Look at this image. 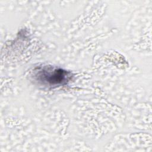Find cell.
Instances as JSON below:
<instances>
[{"label":"cell","mask_w":152,"mask_h":152,"mask_svg":"<svg viewBox=\"0 0 152 152\" xmlns=\"http://www.w3.org/2000/svg\"><path fill=\"white\" fill-rule=\"evenodd\" d=\"M36 80L45 86H57L66 83L70 73L62 68L44 66L35 71Z\"/></svg>","instance_id":"obj_1"}]
</instances>
